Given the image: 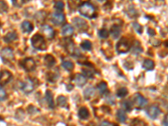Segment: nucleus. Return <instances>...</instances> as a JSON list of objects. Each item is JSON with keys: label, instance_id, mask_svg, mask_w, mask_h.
<instances>
[{"label": "nucleus", "instance_id": "1", "mask_svg": "<svg viewBox=\"0 0 168 126\" xmlns=\"http://www.w3.org/2000/svg\"><path fill=\"white\" fill-rule=\"evenodd\" d=\"M78 11H79L80 15H82L86 18H88V19H93L97 16L94 6L88 2L82 3L78 8Z\"/></svg>", "mask_w": 168, "mask_h": 126}, {"label": "nucleus", "instance_id": "2", "mask_svg": "<svg viewBox=\"0 0 168 126\" xmlns=\"http://www.w3.org/2000/svg\"><path fill=\"white\" fill-rule=\"evenodd\" d=\"M31 45L32 46L39 50H45L46 49V44L45 41L44 36L41 35L36 34L31 38Z\"/></svg>", "mask_w": 168, "mask_h": 126}, {"label": "nucleus", "instance_id": "3", "mask_svg": "<svg viewBox=\"0 0 168 126\" xmlns=\"http://www.w3.org/2000/svg\"><path fill=\"white\" fill-rule=\"evenodd\" d=\"M130 49V41H128L126 38L121 39L120 41H118V44L116 45V50L117 52L119 54H123V53L128 52Z\"/></svg>", "mask_w": 168, "mask_h": 126}, {"label": "nucleus", "instance_id": "4", "mask_svg": "<svg viewBox=\"0 0 168 126\" xmlns=\"http://www.w3.org/2000/svg\"><path fill=\"white\" fill-rule=\"evenodd\" d=\"M0 56L3 62H10L14 59V51L9 47H5L0 50Z\"/></svg>", "mask_w": 168, "mask_h": 126}, {"label": "nucleus", "instance_id": "5", "mask_svg": "<svg viewBox=\"0 0 168 126\" xmlns=\"http://www.w3.org/2000/svg\"><path fill=\"white\" fill-rule=\"evenodd\" d=\"M34 88H35L34 82H33L32 80L30 79V78H27L26 80H24L20 85L21 90L26 94L32 93V92L34 91Z\"/></svg>", "mask_w": 168, "mask_h": 126}, {"label": "nucleus", "instance_id": "6", "mask_svg": "<svg viewBox=\"0 0 168 126\" xmlns=\"http://www.w3.org/2000/svg\"><path fill=\"white\" fill-rule=\"evenodd\" d=\"M21 67L27 72H32L36 69V62L32 58H25L20 63Z\"/></svg>", "mask_w": 168, "mask_h": 126}, {"label": "nucleus", "instance_id": "7", "mask_svg": "<svg viewBox=\"0 0 168 126\" xmlns=\"http://www.w3.org/2000/svg\"><path fill=\"white\" fill-rule=\"evenodd\" d=\"M161 109L159 107H157L156 105L150 106L147 109H146V114L149 116V118L152 119H156V118H158L160 115H161Z\"/></svg>", "mask_w": 168, "mask_h": 126}, {"label": "nucleus", "instance_id": "8", "mask_svg": "<svg viewBox=\"0 0 168 126\" xmlns=\"http://www.w3.org/2000/svg\"><path fill=\"white\" fill-rule=\"evenodd\" d=\"M12 78V74L9 71L3 70L0 72V85H5Z\"/></svg>", "mask_w": 168, "mask_h": 126}, {"label": "nucleus", "instance_id": "9", "mask_svg": "<svg viewBox=\"0 0 168 126\" xmlns=\"http://www.w3.org/2000/svg\"><path fill=\"white\" fill-rule=\"evenodd\" d=\"M135 103H136V107L139 109H144V107L147 105L148 100L140 94H136L135 97Z\"/></svg>", "mask_w": 168, "mask_h": 126}, {"label": "nucleus", "instance_id": "10", "mask_svg": "<svg viewBox=\"0 0 168 126\" xmlns=\"http://www.w3.org/2000/svg\"><path fill=\"white\" fill-rule=\"evenodd\" d=\"M41 32L44 34L48 39H53L54 36H55V31L54 29L48 24H44L42 25L41 28Z\"/></svg>", "mask_w": 168, "mask_h": 126}, {"label": "nucleus", "instance_id": "11", "mask_svg": "<svg viewBox=\"0 0 168 126\" xmlns=\"http://www.w3.org/2000/svg\"><path fill=\"white\" fill-rule=\"evenodd\" d=\"M73 24L79 30L84 31V30L88 29V24H87V22H85L83 20L80 19V18H74Z\"/></svg>", "mask_w": 168, "mask_h": 126}, {"label": "nucleus", "instance_id": "12", "mask_svg": "<svg viewBox=\"0 0 168 126\" xmlns=\"http://www.w3.org/2000/svg\"><path fill=\"white\" fill-rule=\"evenodd\" d=\"M52 22H53L55 24H57L59 25L61 24H62L65 20V16L62 13H58V12H56L52 15Z\"/></svg>", "mask_w": 168, "mask_h": 126}, {"label": "nucleus", "instance_id": "13", "mask_svg": "<svg viewBox=\"0 0 168 126\" xmlns=\"http://www.w3.org/2000/svg\"><path fill=\"white\" fill-rule=\"evenodd\" d=\"M73 82L78 87H83L86 84L87 80H86L85 76L82 75V74H76L73 77Z\"/></svg>", "mask_w": 168, "mask_h": 126}, {"label": "nucleus", "instance_id": "14", "mask_svg": "<svg viewBox=\"0 0 168 126\" xmlns=\"http://www.w3.org/2000/svg\"><path fill=\"white\" fill-rule=\"evenodd\" d=\"M73 28H72L71 24H65L64 26L62 27V34L64 35V36H71V35L73 34Z\"/></svg>", "mask_w": 168, "mask_h": 126}, {"label": "nucleus", "instance_id": "15", "mask_svg": "<svg viewBox=\"0 0 168 126\" xmlns=\"http://www.w3.org/2000/svg\"><path fill=\"white\" fill-rule=\"evenodd\" d=\"M67 50L70 54H71L72 56H80L81 55V53H80L79 50L76 48L75 46V45L73 43H70V44L67 46Z\"/></svg>", "mask_w": 168, "mask_h": 126}, {"label": "nucleus", "instance_id": "16", "mask_svg": "<svg viewBox=\"0 0 168 126\" xmlns=\"http://www.w3.org/2000/svg\"><path fill=\"white\" fill-rule=\"evenodd\" d=\"M21 28H22L23 32L29 34V33L32 32L33 24L29 21H24L23 23L21 24Z\"/></svg>", "mask_w": 168, "mask_h": 126}, {"label": "nucleus", "instance_id": "17", "mask_svg": "<svg viewBox=\"0 0 168 126\" xmlns=\"http://www.w3.org/2000/svg\"><path fill=\"white\" fill-rule=\"evenodd\" d=\"M78 116H79L80 119H88L89 118V111L88 109L85 108V107H83L78 110Z\"/></svg>", "mask_w": 168, "mask_h": 126}, {"label": "nucleus", "instance_id": "18", "mask_svg": "<svg viewBox=\"0 0 168 126\" xmlns=\"http://www.w3.org/2000/svg\"><path fill=\"white\" fill-rule=\"evenodd\" d=\"M143 67L147 71L153 70L154 67H155V63L150 59H145L143 62Z\"/></svg>", "mask_w": 168, "mask_h": 126}, {"label": "nucleus", "instance_id": "19", "mask_svg": "<svg viewBox=\"0 0 168 126\" xmlns=\"http://www.w3.org/2000/svg\"><path fill=\"white\" fill-rule=\"evenodd\" d=\"M44 61L45 64L48 67H53L55 63H56V60H55V58L53 57V56H51V55H46V56H45Z\"/></svg>", "mask_w": 168, "mask_h": 126}, {"label": "nucleus", "instance_id": "20", "mask_svg": "<svg viewBox=\"0 0 168 126\" xmlns=\"http://www.w3.org/2000/svg\"><path fill=\"white\" fill-rule=\"evenodd\" d=\"M95 93V90L94 88L93 87H88L83 92V94H84V98L86 99H90L92 98L93 97V95Z\"/></svg>", "mask_w": 168, "mask_h": 126}, {"label": "nucleus", "instance_id": "21", "mask_svg": "<svg viewBox=\"0 0 168 126\" xmlns=\"http://www.w3.org/2000/svg\"><path fill=\"white\" fill-rule=\"evenodd\" d=\"M120 33H121V29L119 28V26L116 25V24L113 25L111 29H110V34H111V35H112L113 37H114V39L118 38V36H119V35H120Z\"/></svg>", "mask_w": 168, "mask_h": 126}, {"label": "nucleus", "instance_id": "22", "mask_svg": "<svg viewBox=\"0 0 168 126\" xmlns=\"http://www.w3.org/2000/svg\"><path fill=\"white\" fill-rule=\"evenodd\" d=\"M97 89L101 94L103 95H106L108 93H109V90H108V86H107V83L104 82H101L98 85H97Z\"/></svg>", "mask_w": 168, "mask_h": 126}, {"label": "nucleus", "instance_id": "23", "mask_svg": "<svg viewBox=\"0 0 168 126\" xmlns=\"http://www.w3.org/2000/svg\"><path fill=\"white\" fill-rule=\"evenodd\" d=\"M117 119L121 123H124L127 119V115L124 109H119L117 112Z\"/></svg>", "mask_w": 168, "mask_h": 126}, {"label": "nucleus", "instance_id": "24", "mask_svg": "<svg viewBox=\"0 0 168 126\" xmlns=\"http://www.w3.org/2000/svg\"><path fill=\"white\" fill-rule=\"evenodd\" d=\"M17 39V35L15 32H10L9 34H7L4 37H3V41L7 42V43H9V42H12V41H15Z\"/></svg>", "mask_w": 168, "mask_h": 126}, {"label": "nucleus", "instance_id": "25", "mask_svg": "<svg viewBox=\"0 0 168 126\" xmlns=\"http://www.w3.org/2000/svg\"><path fill=\"white\" fill-rule=\"evenodd\" d=\"M83 72L86 76H88V77H89V78H93V76H94L95 71L93 68L85 67L83 69Z\"/></svg>", "mask_w": 168, "mask_h": 126}, {"label": "nucleus", "instance_id": "26", "mask_svg": "<svg viewBox=\"0 0 168 126\" xmlns=\"http://www.w3.org/2000/svg\"><path fill=\"white\" fill-rule=\"evenodd\" d=\"M45 98L47 101L48 105L50 107V109H54V102H53V97H52V94L50 91H46L45 93Z\"/></svg>", "mask_w": 168, "mask_h": 126}, {"label": "nucleus", "instance_id": "27", "mask_svg": "<svg viewBox=\"0 0 168 126\" xmlns=\"http://www.w3.org/2000/svg\"><path fill=\"white\" fill-rule=\"evenodd\" d=\"M57 104L61 107H67V98L64 97V96H60L58 98H57Z\"/></svg>", "mask_w": 168, "mask_h": 126}, {"label": "nucleus", "instance_id": "28", "mask_svg": "<svg viewBox=\"0 0 168 126\" xmlns=\"http://www.w3.org/2000/svg\"><path fill=\"white\" fill-rule=\"evenodd\" d=\"M62 67L65 68L66 70L71 71L74 68V64L70 61H64L62 62Z\"/></svg>", "mask_w": 168, "mask_h": 126}, {"label": "nucleus", "instance_id": "29", "mask_svg": "<svg viewBox=\"0 0 168 126\" xmlns=\"http://www.w3.org/2000/svg\"><path fill=\"white\" fill-rule=\"evenodd\" d=\"M116 94H117V96L118 98H124L128 94V89L126 88H119L116 93Z\"/></svg>", "mask_w": 168, "mask_h": 126}, {"label": "nucleus", "instance_id": "30", "mask_svg": "<svg viewBox=\"0 0 168 126\" xmlns=\"http://www.w3.org/2000/svg\"><path fill=\"white\" fill-rule=\"evenodd\" d=\"M122 107L124 108L126 111H130L132 109V103L130 102V100H126V101H124L122 103Z\"/></svg>", "mask_w": 168, "mask_h": 126}, {"label": "nucleus", "instance_id": "31", "mask_svg": "<svg viewBox=\"0 0 168 126\" xmlns=\"http://www.w3.org/2000/svg\"><path fill=\"white\" fill-rule=\"evenodd\" d=\"M81 47L83 50H90L92 49V44L89 41H84L81 43Z\"/></svg>", "mask_w": 168, "mask_h": 126}, {"label": "nucleus", "instance_id": "32", "mask_svg": "<svg viewBox=\"0 0 168 126\" xmlns=\"http://www.w3.org/2000/svg\"><path fill=\"white\" fill-rule=\"evenodd\" d=\"M140 45V44L139 42H136V44H135V46H133L132 51L135 53V54H139V53H140L142 51V48Z\"/></svg>", "mask_w": 168, "mask_h": 126}, {"label": "nucleus", "instance_id": "33", "mask_svg": "<svg viewBox=\"0 0 168 126\" xmlns=\"http://www.w3.org/2000/svg\"><path fill=\"white\" fill-rule=\"evenodd\" d=\"M98 35L100 36L101 38L107 39L108 37H109V33L106 29H100V30L98 31Z\"/></svg>", "mask_w": 168, "mask_h": 126}, {"label": "nucleus", "instance_id": "34", "mask_svg": "<svg viewBox=\"0 0 168 126\" xmlns=\"http://www.w3.org/2000/svg\"><path fill=\"white\" fill-rule=\"evenodd\" d=\"M130 126H145V124L142 120H140V119H134V120L131 122Z\"/></svg>", "mask_w": 168, "mask_h": 126}, {"label": "nucleus", "instance_id": "35", "mask_svg": "<svg viewBox=\"0 0 168 126\" xmlns=\"http://www.w3.org/2000/svg\"><path fill=\"white\" fill-rule=\"evenodd\" d=\"M7 94L5 90L3 89V88L2 86L0 85V101H3V100L6 99Z\"/></svg>", "mask_w": 168, "mask_h": 126}, {"label": "nucleus", "instance_id": "36", "mask_svg": "<svg viewBox=\"0 0 168 126\" xmlns=\"http://www.w3.org/2000/svg\"><path fill=\"white\" fill-rule=\"evenodd\" d=\"M55 8H56L57 10L59 11H62L63 8H64V3L62 1H58V2H56L55 3Z\"/></svg>", "mask_w": 168, "mask_h": 126}, {"label": "nucleus", "instance_id": "37", "mask_svg": "<svg viewBox=\"0 0 168 126\" xmlns=\"http://www.w3.org/2000/svg\"><path fill=\"white\" fill-rule=\"evenodd\" d=\"M133 26H134V28H135V29H136V31L139 33V34H141L142 33V27L138 23H134L133 24Z\"/></svg>", "mask_w": 168, "mask_h": 126}, {"label": "nucleus", "instance_id": "38", "mask_svg": "<svg viewBox=\"0 0 168 126\" xmlns=\"http://www.w3.org/2000/svg\"><path fill=\"white\" fill-rule=\"evenodd\" d=\"M163 124H164V126H168V115H166V117L164 118Z\"/></svg>", "mask_w": 168, "mask_h": 126}, {"label": "nucleus", "instance_id": "39", "mask_svg": "<svg viewBox=\"0 0 168 126\" xmlns=\"http://www.w3.org/2000/svg\"><path fill=\"white\" fill-rule=\"evenodd\" d=\"M100 126H113V125L109 123V122H108V121H103V122H102Z\"/></svg>", "mask_w": 168, "mask_h": 126}, {"label": "nucleus", "instance_id": "40", "mask_svg": "<svg viewBox=\"0 0 168 126\" xmlns=\"http://www.w3.org/2000/svg\"><path fill=\"white\" fill-rule=\"evenodd\" d=\"M148 34L150 35H156V31L153 29H148Z\"/></svg>", "mask_w": 168, "mask_h": 126}, {"label": "nucleus", "instance_id": "41", "mask_svg": "<svg viewBox=\"0 0 168 126\" xmlns=\"http://www.w3.org/2000/svg\"><path fill=\"white\" fill-rule=\"evenodd\" d=\"M88 126H96V125H95V124L93 123H91V124H89Z\"/></svg>", "mask_w": 168, "mask_h": 126}, {"label": "nucleus", "instance_id": "42", "mask_svg": "<svg viewBox=\"0 0 168 126\" xmlns=\"http://www.w3.org/2000/svg\"><path fill=\"white\" fill-rule=\"evenodd\" d=\"M113 126H118V125H115V124H114V125H113Z\"/></svg>", "mask_w": 168, "mask_h": 126}, {"label": "nucleus", "instance_id": "43", "mask_svg": "<svg viewBox=\"0 0 168 126\" xmlns=\"http://www.w3.org/2000/svg\"><path fill=\"white\" fill-rule=\"evenodd\" d=\"M0 120H2V119H1V118H0Z\"/></svg>", "mask_w": 168, "mask_h": 126}]
</instances>
